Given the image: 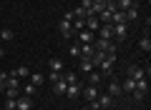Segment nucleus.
I'll list each match as a JSON object with an SVG mask.
<instances>
[{"label": "nucleus", "instance_id": "nucleus-14", "mask_svg": "<svg viewBox=\"0 0 151 110\" xmlns=\"http://www.w3.org/2000/svg\"><path fill=\"white\" fill-rule=\"evenodd\" d=\"M28 78H30V83L35 85V88H40V85L45 83V75H43V73H30Z\"/></svg>", "mask_w": 151, "mask_h": 110}, {"label": "nucleus", "instance_id": "nucleus-18", "mask_svg": "<svg viewBox=\"0 0 151 110\" xmlns=\"http://www.w3.org/2000/svg\"><path fill=\"white\" fill-rule=\"evenodd\" d=\"M81 85H83V83H78V85H68V88H65V95H68V98H78V95H81Z\"/></svg>", "mask_w": 151, "mask_h": 110}, {"label": "nucleus", "instance_id": "nucleus-6", "mask_svg": "<svg viewBox=\"0 0 151 110\" xmlns=\"http://www.w3.org/2000/svg\"><path fill=\"white\" fill-rule=\"evenodd\" d=\"M96 35H98V38H103V40H111V38H113V25H111V23H103V25L98 28Z\"/></svg>", "mask_w": 151, "mask_h": 110}, {"label": "nucleus", "instance_id": "nucleus-34", "mask_svg": "<svg viewBox=\"0 0 151 110\" xmlns=\"http://www.w3.org/2000/svg\"><path fill=\"white\" fill-rule=\"evenodd\" d=\"M5 95H8V98H18V95H20V90H5Z\"/></svg>", "mask_w": 151, "mask_h": 110}, {"label": "nucleus", "instance_id": "nucleus-7", "mask_svg": "<svg viewBox=\"0 0 151 110\" xmlns=\"http://www.w3.org/2000/svg\"><path fill=\"white\" fill-rule=\"evenodd\" d=\"M58 30H60V35H65V38H73V25H70V20H60L58 23Z\"/></svg>", "mask_w": 151, "mask_h": 110}, {"label": "nucleus", "instance_id": "nucleus-13", "mask_svg": "<svg viewBox=\"0 0 151 110\" xmlns=\"http://www.w3.org/2000/svg\"><path fill=\"white\" fill-rule=\"evenodd\" d=\"M108 95H111V98L113 95H121V83L116 78H111V83H108Z\"/></svg>", "mask_w": 151, "mask_h": 110}, {"label": "nucleus", "instance_id": "nucleus-35", "mask_svg": "<svg viewBox=\"0 0 151 110\" xmlns=\"http://www.w3.org/2000/svg\"><path fill=\"white\" fill-rule=\"evenodd\" d=\"M0 93H5V80H0Z\"/></svg>", "mask_w": 151, "mask_h": 110}, {"label": "nucleus", "instance_id": "nucleus-21", "mask_svg": "<svg viewBox=\"0 0 151 110\" xmlns=\"http://www.w3.org/2000/svg\"><path fill=\"white\" fill-rule=\"evenodd\" d=\"M30 108H33V100L28 95L25 98H18V110H30Z\"/></svg>", "mask_w": 151, "mask_h": 110}, {"label": "nucleus", "instance_id": "nucleus-23", "mask_svg": "<svg viewBox=\"0 0 151 110\" xmlns=\"http://www.w3.org/2000/svg\"><path fill=\"white\" fill-rule=\"evenodd\" d=\"M136 93H149V80L146 78H141V80H136Z\"/></svg>", "mask_w": 151, "mask_h": 110}, {"label": "nucleus", "instance_id": "nucleus-1", "mask_svg": "<svg viewBox=\"0 0 151 110\" xmlns=\"http://www.w3.org/2000/svg\"><path fill=\"white\" fill-rule=\"evenodd\" d=\"M93 48L101 50V53H106V55H116V50H119L113 40H103V38H96V40H93Z\"/></svg>", "mask_w": 151, "mask_h": 110}, {"label": "nucleus", "instance_id": "nucleus-22", "mask_svg": "<svg viewBox=\"0 0 151 110\" xmlns=\"http://www.w3.org/2000/svg\"><path fill=\"white\" fill-rule=\"evenodd\" d=\"M81 70H83V73H91V70H96V65H93L91 63V58H81Z\"/></svg>", "mask_w": 151, "mask_h": 110}, {"label": "nucleus", "instance_id": "nucleus-27", "mask_svg": "<svg viewBox=\"0 0 151 110\" xmlns=\"http://www.w3.org/2000/svg\"><path fill=\"white\" fill-rule=\"evenodd\" d=\"M103 8H106V3H103V0H93V5H91V15H98Z\"/></svg>", "mask_w": 151, "mask_h": 110}, {"label": "nucleus", "instance_id": "nucleus-38", "mask_svg": "<svg viewBox=\"0 0 151 110\" xmlns=\"http://www.w3.org/2000/svg\"><path fill=\"white\" fill-rule=\"evenodd\" d=\"M15 110H18V108H15Z\"/></svg>", "mask_w": 151, "mask_h": 110}, {"label": "nucleus", "instance_id": "nucleus-17", "mask_svg": "<svg viewBox=\"0 0 151 110\" xmlns=\"http://www.w3.org/2000/svg\"><path fill=\"white\" fill-rule=\"evenodd\" d=\"M65 88H68V83H65L63 78H60L58 83H53V93L55 95H65Z\"/></svg>", "mask_w": 151, "mask_h": 110}, {"label": "nucleus", "instance_id": "nucleus-24", "mask_svg": "<svg viewBox=\"0 0 151 110\" xmlns=\"http://www.w3.org/2000/svg\"><path fill=\"white\" fill-rule=\"evenodd\" d=\"M86 78H88V85H101V73H96V70H91Z\"/></svg>", "mask_w": 151, "mask_h": 110}, {"label": "nucleus", "instance_id": "nucleus-4", "mask_svg": "<svg viewBox=\"0 0 151 110\" xmlns=\"http://www.w3.org/2000/svg\"><path fill=\"white\" fill-rule=\"evenodd\" d=\"M76 38H78V43H81V45H86V43H93V40H96V33H91V30H86V28H83V30L76 33Z\"/></svg>", "mask_w": 151, "mask_h": 110}, {"label": "nucleus", "instance_id": "nucleus-31", "mask_svg": "<svg viewBox=\"0 0 151 110\" xmlns=\"http://www.w3.org/2000/svg\"><path fill=\"white\" fill-rule=\"evenodd\" d=\"M35 90H38V88H35L33 83H25V85H23V93H25L28 98H30V95H35Z\"/></svg>", "mask_w": 151, "mask_h": 110}, {"label": "nucleus", "instance_id": "nucleus-2", "mask_svg": "<svg viewBox=\"0 0 151 110\" xmlns=\"http://www.w3.org/2000/svg\"><path fill=\"white\" fill-rule=\"evenodd\" d=\"M113 63H116V55H106V58L98 63L101 73H103V75H113Z\"/></svg>", "mask_w": 151, "mask_h": 110}, {"label": "nucleus", "instance_id": "nucleus-12", "mask_svg": "<svg viewBox=\"0 0 151 110\" xmlns=\"http://www.w3.org/2000/svg\"><path fill=\"white\" fill-rule=\"evenodd\" d=\"M113 38H119V40L126 38V23H116L113 25Z\"/></svg>", "mask_w": 151, "mask_h": 110}, {"label": "nucleus", "instance_id": "nucleus-9", "mask_svg": "<svg viewBox=\"0 0 151 110\" xmlns=\"http://www.w3.org/2000/svg\"><path fill=\"white\" fill-rule=\"evenodd\" d=\"M5 90H20V78H15V75L8 73V78H5Z\"/></svg>", "mask_w": 151, "mask_h": 110}, {"label": "nucleus", "instance_id": "nucleus-11", "mask_svg": "<svg viewBox=\"0 0 151 110\" xmlns=\"http://www.w3.org/2000/svg\"><path fill=\"white\" fill-rule=\"evenodd\" d=\"M0 40L3 43H13L15 40V33H13L10 28H0Z\"/></svg>", "mask_w": 151, "mask_h": 110}, {"label": "nucleus", "instance_id": "nucleus-10", "mask_svg": "<svg viewBox=\"0 0 151 110\" xmlns=\"http://www.w3.org/2000/svg\"><path fill=\"white\" fill-rule=\"evenodd\" d=\"M98 28H101V20H98L96 15H88V18H86V30L98 33Z\"/></svg>", "mask_w": 151, "mask_h": 110}, {"label": "nucleus", "instance_id": "nucleus-33", "mask_svg": "<svg viewBox=\"0 0 151 110\" xmlns=\"http://www.w3.org/2000/svg\"><path fill=\"white\" fill-rule=\"evenodd\" d=\"M45 78H48L50 83H58V80L63 78V73H50V75H45Z\"/></svg>", "mask_w": 151, "mask_h": 110}, {"label": "nucleus", "instance_id": "nucleus-25", "mask_svg": "<svg viewBox=\"0 0 151 110\" xmlns=\"http://www.w3.org/2000/svg\"><path fill=\"white\" fill-rule=\"evenodd\" d=\"M139 48L146 53V55H149V53H151V38H149V35H146V38H141V40H139Z\"/></svg>", "mask_w": 151, "mask_h": 110}, {"label": "nucleus", "instance_id": "nucleus-19", "mask_svg": "<svg viewBox=\"0 0 151 110\" xmlns=\"http://www.w3.org/2000/svg\"><path fill=\"white\" fill-rule=\"evenodd\" d=\"M50 73H63V60L60 58H50Z\"/></svg>", "mask_w": 151, "mask_h": 110}, {"label": "nucleus", "instance_id": "nucleus-20", "mask_svg": "<svg viewBox=\"0 0 151 110\" xmlns=\"http://www.w3.org/2000/svg\"><path fill=\"white\" fill-rule=\"evenodd\" d=\"M93 53H96V48H93V43H86V45H81V58H91Z\"/></svg>", "mask_w": 151, "mask_h": 110}, {"label": "nucleus", "instance_id": "nucleus-5", "mask_svg": "<svg viewBox=\"0 0 151 110\" xmlns=\"http://www.w3.org/2000/svg\"><path fill=\"white\" fill-rule=\"evenodd\" d=\"M126 75H129L131 80H141V78H146V70L141 68V65H131V68L126 70Z\"/></svg>", "mask_w": 151, "mask_h": 110}, {"label": "nucleus", "instance_id": "nucleus-32", "mask_svg": "<svg viewBox=\"0 0 151 110\" xmlns=\"http://www.w3.org/2000/svg\"><path fill=\"white\" fill-rule=\"evenodd\" d=\"M70 55H76V58H81V43H76V45H70Z\"/></svg>", "mask_w": 151, "mask_h": 110}, {"label": "nucleus", "instance_id": "nucleus-15", "mask_svg": "<svg viewBox=\"0 0 151 110\" xmlns=\"http://www.w3.org/2000/svg\"><path fill=\"white\" fill-rule=\"evenodd\" d=\"M10 75H15V78H20V80H25V78H28V75H30V70H28V68H25V65H18V68H15V70H13V73H10Z\"/></svg>", "mask_w": 151, "mask_h": 110}, {"label": "nucleus", "instance_id": "nucleus-36", "mask_svg": "<svg viewBox=\"0 0 151 110\" xmlns=\"http://www.w3.org/2000/svg\"><path fill=\"white\" fill-rule=\"evenodd\" d=\"M103 3H106V5H108V3H116V0H103Z\"/></svg>", "mask_w": 151, "mask_h": 110}, {"label": "nucleus", "instance_id": "nucleus-8", "mask_svg": "<svg viewBox=\"0 0 151 110\" xmlns=\"http://www.w3.org/2000/svg\"><path fill=\"white\" fill-rule=\"evenodd\" d=\"M134 90H136V80H131L129 75H126V78H124V83H121V93L131 95V93H134Z\"/></svg>", "mask_w": 151, "mask_h": 110}, {"label": "nucleus", "instance_id": "nucleus-28", "mask_svg": "<svg viewBox=\"0 0 151 110\" xmlns=\"http://www.w3.org/2000/svg\"><path fill=\"white\" fill-rule=\"evenodd\" d=\"M124 15H126V20H136V18H139V8L131 5L129 10H124Z\"/></svg>", "mask_w": 151, "mask_h": 110}, {"label": "nucleus", "instance_id": "nucleus-16", "mask_svg": "<svg viewBox=\"0 0 151 110\" xmlns=\"http://www.w3.org/2000/svg\"><path fill=\"white\" fill-rule=\"evenodd\" d=\"M96 103L101 105V108H111V105H113V98L106 93V95H98V98H96Z\"/></svg>", "mask_w": 151, "mask_h": 110}, {"label": "nucleus", "instance_id": "nucleus-30", "mask_svg": "<svg viewBox=\"0 0 151 110\" xmlns=\"http://www.w3.org/2000/svg\"><path fill=\"white\" fill-rule=\"evenodd\" d=\"M131 5H136L134 0H116V8H119V10H129Z\"/></svg>", "mask_w": 151, "mask_h": 110}, {"label": "nucleus", "instance_id": "nucleus-26", "mask_svg": "<svg viewBox=\"0 0 151 110\" xmlns=\"http://www.w3.org/2000/svg\"><path fill=\"white\" fill-rule=\"evenodd\" d=\"M70 25H73V35L78 30H83V28H86V20H83V18H76V20H70Z\"/></svg>", "mask_w": 151, "mask_h": 110}, {"label": "nucleus", "instance_id": "nucleus-3", "mask_svg": "<svg viewBox=\"0 0 151 110\" xmlns=\"http://www.w3.org/2000/svg\"><path fill=\"white\" fill-rule=\"evenodd\" d=\"M81 95H86V100H96L98 98V95H101V93H98V85H81Z\"/></svg>", "mask_w": 151, "mask_h": 110}, {"label": "nucleus", "instance_id": "nucleus-29", "mask_svg": "<svg viewBox=\"0 0 151 110\" xmlns=\"http://www.w3.org/2000/svg\"><path fill=\"white\" fill-rule=\"evenodd\" d=\"M63 80H65V83H68V85H78V83H81V80H78V75H76V73H63Z\"/></svg>", "mask_w": 151, "mask_h": 110}, {"label": "nucleus", "instance_id": "nucleus-37", "mask_svg": "<svg viewBox=\"0 0 151 110\" xmlns=\"http://www.w3.org/2000/svg\"><path fill=\"white\" fill-rule=\"evenodd\" d=\"M81 110H91V108H81Z\"/></svg>", "mask_w": 151, "mask_h": 110}]
</instances>
